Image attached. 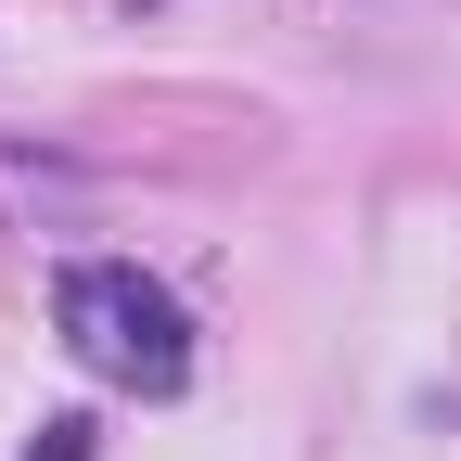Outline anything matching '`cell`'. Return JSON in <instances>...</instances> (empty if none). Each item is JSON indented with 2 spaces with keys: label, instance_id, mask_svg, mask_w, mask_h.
Here are the masks:
<instances>
[{
  "label": "cell",
  "instance_id": "6da1fadb",
  "mask_svg": "<svg viewBox=\"0 0 461 461\" xmlns=\"http://www.w3.org/2000/svg\"><path fill=\"white\" fill-rule=\"evenodd\" d=\"M51 333L77 346L90 384H129V397H180L193 384V308L141 257H77L51 282Z\"/></svg>",
  "mask_w": 461,
  "mask_h": 461
},
{
  "label": "cell",
  "instance_id": "7a4b0ae2",
  "mask_svg": "<svg viewBox=\"0 0 461 461\" xmlns=\"http://www.w3.org/2000/svg\"><path fill=\"white\" fill-rule=\"evenodd\" d=\"M39 461H90V423H51V448Z\"/></svg>",
  "mask_w": 461,
  "mask_h": 461
}]
</instances>
